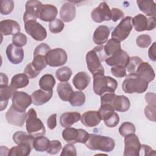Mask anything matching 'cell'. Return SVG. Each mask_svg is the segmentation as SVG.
Segmentation results:
<instances>
[{"label":"cell","mask_w":156,"mask_h":156,"mask_svg":"<svg viewBox=\"0 0 156 156\" xmlns=\"http://www.w3.org/2000/svg\"><path fill=\"white\" fill-rule=\"evenodd\" d=\"M104 46H98L86 54L87 66L90 72L93 74L97 73H104L102 62L106 58Z\"/></svg>","instance_id":"6da1fadb"},{"label":"cell","mask_w":156,"mask_h":156,"mask_svg":"<svg viewBox=\"0 0 156 156\" xmlns=\"http://www.w3.org/2000/svg\"><path fill=\"white\" fill-rule=\"evenodd\" d=\"M93 91L97 95L101 96L106 92H115L118 87V82L110 76H105L104 73L93 74Z\"/></svg>","instance_id":"7a4b0ae2"},{"label":"cell","mask_w":156,"mask_h":156,"mask_svg":"<svg viewBox=\"0 0 156 156\" xmlns=\"http://www.w3.org/2000/svg\"><path fill=\"white\" fill-rule=\"evenodd\" d=\"M85 144L90 150L110 152L115 148V141L109 136L90 133V137Z\"/></svg>","instance_id":"3957f363"},{"label":"cell","mask_w":156,"mask_h":156,"mask_svg":"<svg viewBox=\"0 0 156 156\" xmlns=\"http://www.w3.org/2000/svg\"><path fill=\"white\" fill-rule=\"evenodd\" d=\"M148 87V83L138 77L136 73H129L122 83V88L126 93H143Z\"/></svg>","instance_id":"277c9868"},{"label":"cell","mask_w":156,"mask_h":156,"mask_svg":"<svg viewBox=\"0 0 156 156\" xmlns=\"http://www.w3.org/2000/svg\"><path fill=\"white\" fill-rule=\"evenodd\" d=\"M26 128L27 133L34 137L44 135L46 129L43 122L37 118L35 110L31 108L27 113Z\"/></svg>","instance_id":"5b68a950"},{"label":"cell","mask_w":156,"mask_h":156,"mask_svg":"<svg viewBox=\"0 0 156 156\" xmlns=\"http://www.w3.org/2000/svg\"><path fill=\"white\" fill-rule=\"evenodd\" d=\"M63 139L68 143L75 144L80 143L85 144L90 137L88 133L85 130L82 129H76L74 127H66L62 133Z\"/></svg>","instance_id":"8992f818"},{"label":"cell","mask_w":156,"mask_h":156,"mask_svg":"<svg viewBox=\"0 0 156 156\" xmlns=\"http://www.w3.org/2000/svg\"><path fill=\"white\" fill-rule=\"evenodd\" d=\"M132 19V17L129 16L124 18L115 27L111 35L112 38L115 39L119 42L126 39L133 27Z\"/></svg>","instance_id":"52a82bcc"},{"label":"cell","mask_w":156,"mask_h":156,"mask_svg":"<svg viewBox=\"0 0 156 156\" xmlns=\"http://www.w3.org/2000/svg\"><path fill=\"white\" fill-rule=\"evenodd\" d=\"M46 61L48 65L51 67H58L65 65L68 60L66 51L62 48L50 49L46 55Z\"/></svg>","instance_id":"ba28073f"},{"label":"cell","mask_w":156,"mask_h":156,"mask_svg":"<svg viewBox=\"0 0 156 156\" xmlns=\"http://www.w3.org/2000/svg\"><path fill=\"white\" fill-rule=\"evenodd\" d=\"M24 29L26 33L36 41H43L47 37L46 29L37 20L24 22Z\"/></svg>","instance_id":"9c48e42d"},{"label":"cell","mask_w":156,"mask_h":156,"mask_svg":"<svg viewBox=\"0 0 156 156\" xmlns=\"http://www.w3.org/2000/svg\"><path fill=\"white\" fill-rule=\"evenodd\" d=\"M124 137V156L140 155L141 144L137 135L135 133H131Z\"/></svg>","instance_id":"30bf717a"},{"label":"cell","mask_w":156,"mask_h":156,"mask_svg":"<svg viewBox=\"0 0 156 156\" xmlns=\"http://www.w3.org/2000/svg\"><path fill=\"white\" fill-rule=\"evenodd\" d=\"M132 26L137 32H143L144 30H151L156 27L155 17H150L147 18L143 14H138L132 19Z\"/></svg>","instance_id":"8fae6325"},{"label":"cell","mask_w":156,"mask_h":156,"mask_svg":"<svg viewBox=\"0 0 156 156\" xmlns=\"http://www.w3.org/2000/svg\"><path fill=\"white\" fill-rule=\"evenodd\" d=\"M12 107L16 110L25 112L32 104L31 96L24 91H16L12 98Z\"/></svg>","instance_id":"7c38bea8"},{"label":"cell","mask_w":156,"mask_h":156,"mask_svg":"<svg viewBox=\"0 0 156 156\" xmlns=\"http://www.w3.org/2000/svg\"><path fill=\"white\" fill-rule=\"evenodd\" d=\"M93 21L101 23L103 21H108L112 20L111 10L105 2H101L99 5L94 9L91 13Z\"/></svg>","instance_id":"4fadbf2b"},{"label":"cell","mask_w":156,"mask_h":156,"mask_svg":"<svg viewBox=\"0 0 156 156\" xmlns=\"http://www.w3.org/2000/svg\"><path fill=\"white\" fill-rule=\"evenodd\" d=\"M26 118L27 113L26 112H19L15 110L12 105L10 106L5 113V119L8 123L18 127H22L24 125Z\"/></svg>","instance_id":"5bb4252c"},{"label":"cell","mask_w":156,"mask_h":156,"mask_svg":"<svg viewBox=\"0 0 156 156\" xmlns=\"http://www.w3.org/2000/svg\"><path fill=\"white\" fill-rule=\"evenodd\" d=\"M58 14L57 7L52 4H41L38 10V18L45 22L54 20Z\"/></svg>","instance_id":"9a60e30c"},{"label":"cell","mask_w":156,"mask_h":156,"mask_svg":"<svg viewBox=\"0 0 156 156\" xmlns=\"http://www.w3.org/2000/svg\"><path fill=\"white\" fill-rule=\"evenodd\" d=\"M5 52L9 61L12 64H20L23 60L24 51L21 47L11 43L7 46Z\"/></svg>","instance_id":"2e32d148"},{"label":"cell","mask_w":156,"mask_h":156,"mask_svg":"<svg viewBox=\"0 0 156 156\" xmlns=\"http://www.w3.org/2000/svg\"><path fill=\"white\" fill-rule=\"evenodd\" d=\"M129 58L130 57L126 51L120 49L112 55L107 57L104 61L107 65L111 66L121 65L126 68L129 62Z\"/></svg>","instance_id":"e0dca14e"},{"label":"cell","mask_w":156,"mask_h":156,"mask_svg":"<svg viewBox=\"0 0 156 156\" xmlns=\"http://www.w3.org/2000/svg\"><path fill=\"white\" fill-rule=\"evenodd\" d=\"M21 27L18 23L13 20H5L0 22V32L2 35L7 36L20 33Z\"/></svg>","instance_id":"ac0fdd59"},{"label":"cell","mask_w":156,"mask_h":156,"mask_svg":"<svg viewBox=\"0 0 156 156\" xmlns=\"http://www.w3.org/2000/svg\"><path fill=\"white\" fill-rule=\"evenodd\" d=\"M42 3L39 1H27L26 3V11L23 15L24 23L30 20H37L38 18V10Z\"/></svg>","instance_id":"d6986e66"},{"label":"cell","mask_w":156,"mask_h":156,"mask_svg":"<svg viewBox=\"0 0 156 156\" xmlns=\"http://www.w3.org/2000/svg\"><path fill=\"white\" fill-rule=\"evenodd\" d=\"M80 120L82 124L85 126L93 127L98 126L102 119L98 111L89 110L82 114Z\"/></svg>","instance_id":"ffe728a7"},{"label":"cell","mask_w":156,"mask_h":156,"mask_svg":"<svg viewBox=\"0 0 156 156\" xmlns=\"http://www.w3.org/2000/svg\"><path fill=\"white\" fill-rule=\"evenodd\" d=\"M59 14L63 22L69 23L72 21L76 15L75 5L70 2H65L60 8Z\"/></svg>","instance_id":"44dd1931"},{"label":"cell","mask_w":156,"mask_h":156,"mask_svg":"<svg viewBox=\"0 0 156 156\" xmlns=\"http://www.w3.org/2000/svg\"><path fill=\"white\" fill-rule=\"evenodd\" d=\"M135 73L142 79L146 81L148 83L155 78V73L151 65L147 62H142L138 67Z\"/></svg>","instance_id":"7402d4cb"},{"label":"cell","mask_w":156,"mask_h":156,"mask_svg":"<svg viewBox=\"0 0 156 156\" xmlns=\"http://www.w3.org/2000/svg\"><path fill=\"white\" fill-rule=\"evenodd\" d=\"M53 94V91H45L42 89L37 90L34 91L31 96L32 102L35 105H42L47 103L51 99Z\"/></svg>","instance_id":"603a6c76"},{"label":"cell","mask_w":156,"mask_h":156,"mask_svg":"<svg viewBox=\"0 0 156 156\" xmlns=\"http://www.w3.org/2000/svg\"><path fill=\"white\" fill-rule=\"evenodd\" d=\"M109 35V27L105 25H100L94 32L93 40L95 44L98 46H101L107 41Z\"/></svg>","instance_id":"cb8c5ba5"},{"label":"cell","mask_w":156,"mask_h":156,"mask_svg":"<svg viewBox=\"0 0 156 156\" xmlns=\"http://www.w3.org/2000/svg\"><path fill=\"white\" fill-rule=\"evenodd\" d=\"M16 90L13 88L10 85H0V110L2 111L6 108L9 99L12 98Z\"/></svg>","instance_id":"d4e9b609"},{"label":"cell","mask_w":156,"mask_h":156,"mask_svg":"<svg viewBox=\"0 0 156 156\" xmlns=\"http://www.w3.org/2000/svg\"><path fill=\"white\" fill-rule=\"evenodd\" d=\"M81 118V115L77 112H69L62 114L60 117V125L65 128L69 127L74 123L78 122Z\"/></svg>","instance_id":"484cf974"},{"label":"cell","mask_w":156,"mask_h":156,"mask_svg":"<svg viewBox=\"0 0 156 156\" xmlns=\"http://www.w3.org/2000/svg\"><path fill=\"white\" fill-rule=\"evenodd\" d=\"M90 77L84 71L77 73L74 76L73 79V83L75 88L80 91L85 90L90 84Z\"/></svg>","instance_id":"4316f807"},{"label":"cell","mask_w":156,"mask_h":156,"mask_svg":"<svg viewBox=\"0 0 156 156\" xmlns=\"http://www.w3.org/2000/svg\"><path fill=\"white\" fill-rule=\"evenodd\" d=\"M136 3L140 10L146 16L155 17L156 5L154 1L152 0H137Z\"/></svg>","instance_id":"83f0119b"},{"label":"cell","mask_w":156,"mask_h":156,"mask_svg":"<svg viewBox=\"0 0 156 156\" xmlns=\"http://www.w3.org/2000/svg\"><path fill=\"white\" fill-rule=\"evenodd\" d=\"M113 106L115 110L125 112L129 109L130 102L128 98L124 95H116L113 101Z\"/></svg>","instance_id":"f1b7e54d"},{"label":"cell","mask_w":156,"mask_h":156,"mask_svg":"<svg viewBox=\"0 0 156 156\" xmlns=\"http://www.w3.org/2000/svg\"><path fill=\"white\" fill-rule=\"evenodd\" d=\"M13 140L16 144H27L33 148V143L35 137L23 131H17L15 132L12 136Z\"/></svg>","instance_id":"f546056e"},{"label":"cell","mask_w":156,"mask_h":156,"mask_svg":"<svg viewBox=\"0 0 156 156\" xmlns=\"http://www.w3.org/2000/svg\"><path fill=\"white\" fill-rule=\"evenodd\" d=\"M57 94L63 101H69V98L73 92V88L68 82H60L58 84L57 87Z\"/></svg>","instance_id":"4dcf8cb0"},{"label":"cell","mask_w":156,"mask_h":156,"mask_svg":"<svg viewBox=\"0 0 156 156\" xmlns=\"http://www.w3.org/2000/svg\"><path fill=\"white\" fill-rule=\"evenodd\" d=\"M29 83V77L24 74H17L13 76L11 79L10 86L15 90L24 88Z\"/></svg>","instance_id":"1f68e13d"},{"label":"cell","mask_w":156,"mask_h":156,"mask_svg":"<svg viewBox=\"0 0 156 156\" xmlns=\"http://www.w3.org/2000/svg\"><path fill=\"white\" fill-rule=\"evenodd\" d=\"M32 147L27 144H20L12 147L9 152V156H27L30 154Z\"/></svg>","instance_id":"d6a6232c"},{"label":"cell","mask_w":156,"mask_h":156,"mask_svg":"<svg viewBox=\"0 0 156 156\" xmlns=\"http://www.w3.org/2000/svg\"><path fill=\"white\" fill-rule=\"evenodd\" d=\"M50 142L51 141L46 136H44V135L35 137L33 143V148H34L36 151L40 152L47 151Z\"/></svg>","instance_id":"836d02e7"},{"label":"cell","mask_w":156,"mask_h":156,"mask_svg":"<svg viewBox=\"0 0 156 156\" xmlns=\"http://www.w3.org/2000/svg\"><path fill=\"white\" fill-rule=\"evenodd\" d=\"M38 83L41 89L45 91H49L52 90L55 86V80L52 74H46L41 77Z\"/></svg>","instance_id":"e575fe53"},{"label":"cell","mask_w":156,"mask_h":156,"mask_svg":"<svg viewBox=\"0 0 156 156\" xmlns=\"http://www.w3.org/2000/svg\"><path fill=\"white\" fill-rule=\"evenodd\" d=\"M120 49H121L120 42L113 38L110 39L104 46V51L107 57L112 55Z\"/></svg>","instance_id":"d590c367"},{"label":"cell","mask_w":156,"mask_h":156,"mask_svg":"<svg viewBox=\"0 0 156 156\" xmlns=\"http://www.w3.org/2000/svg\"><path fill=\"white\" fill-rule=\"evenodd\" d=\"M69 102L73 107H80L85 104V95L81 91H73L70 96Z\"/></svg>","instance_id":"8d00e7d4"},{"label":"cell","mask_w":156,"mask_h":156,"mask_svg":"<svg viewBox=\"0 0 156 156\" xmlns=\"http://www.w3.org/2000/svg\"><path fill=\"white\" fill-rule=\"evenodd\" d=\"M72 75V71L68 66H63L57 69L55 77L58 80L65 82L69 80Z\"/></svg>","instance_id":"74e56055"},{"label":"cell","mask_w":156,"mask_h":156,"mask_svg":"<svg viewBox=\"0 0 156 156\" xmlns=\"http://www.w3.org/2000/svg\"><path fill=\"white\" fill-rule=\"evenodd\" d=\"M143 62L141 58L138 56H133L130 57L129 62L126 66V69H127L129 73H135L139 65Z\"/></svg>","instance_id":"f35d334b"},{"label":"cell","mask_w":156,"mask_h":156,"mask_svg":"<svg viewBox=\"0 0 156 156\" xmlns=\"http://www.w3.org/2000/svg\"><path fill=\"white\" fill-rule=\"evenodd\" d=\"M45 57L46 55L40 54L34 55V58L32 63L37 70L41 71V70L44 69L48 65L46 63Z\"/></svg>","instance_id":"ab89813d"},{"label":"cell","mask_w":156,"mask_h":156,"mask_svg":"<svg viewBox=\"0 0 156 156\" xmlns=\"http://www.w3.org/2000/svg\"><path fill=\"white\" fill-rule=\"evenodd\" d=\"M119 133L122 136H126L131 133H135L136 129L135 126L130 122H124L119 128Z\"/></svg>","instance_id":"60d3db41"},{"label":"cell","mask_w":156,"mask_h":156,"mask_svg":"<svg viewBox=\"0 0 156 156\" xmlns=\"http://www.w3.org/2000/svg\"><path fill=\"white\" fill-rule=\"evenodd\" d=\"M65 27L64 23L58 18H55L49 24V29L53 34H58L61 32Z\"/></svg>","instance_id":"b9f144b4"},{"label":"cell","mask_w":156,"mask_h":156,"mask_svg":"<svg viewBox=\"0 0 156 156\" xmlns=\"http://www.w3.org/2000/svg\"><path fill=\"white\" fill-rule=\"evenodd\" d=\"M14 8V2L12 0H1L0 12L2 15H7L11 13Z\"/></svg>","instance_id":"7bdbcfd3"},{"label":"cell","mask_w":156,"mask_h":156,"mask_svg":"<svg viewBox=\"0 0 156 156\" xmlns=\"http://www.w3.org/2000/svg\"><path fill=\"white\" fill-rule=\"evenodd\" d=\"M152 42L151 37L147 34L139 35L136 40V44L141 48H146L150 46Z\"/></svg>","instance_id":"ee69618b"},{"label":"cell","mask_w":156,"mask_h":156,"mask_svg":"<svg viewBox=\"0 0 156 156\" xmlns=\"http://www.w3.org/2000/svg\"><path fill=\"white\" fill-rule=\"evenodd\" d=\"M27 41V37L23 33L20 32L13 35L12 43L17 46L23 47L26 44Z\"/></svg>","instance_id":"f6af8a7d"},{"label":"cell","mask_w":156,"mask_h":156,"mask_svg":"<svg viewBox=\"0 0 156 156\" xmlns=\"http://www.w3.org/2000/svg\"><path fill=\"white\" fill-rule=\"evenodd\" d=\"M62 143L58 140H52L50 142L49 146L47 150V153L52 155L57 154L62 149Z\"/></svg>","instance_id":"bcb514c9"},{"label":"cell","mask_w":156,"mask_h":156,"mask_svg":"<svg viewBox=\"0 0 156 156\" xmlns=\"http://www.w3.org/2000/svg\"><path fill=\"white\" fill-rule=\"evenodd\" d=\"M105 124L108 127H116L119 121V117L117 113L113 112L110 116L104 120Z\"/></svg>","instance_id":"7dc6e473"},{"label":"cell","mask_w":156,"mask_h":156,"mask_svg":"<svg viewBox=\"0 0 156 156\" xmlns=\"http://www.w3.org/2000/svg\"><path fill=\"white\" fill-rule=\"evenodd\" d=\"M24 73L29 79H34L40 74V71L37 70L32 63H29L26 66L24 69Z\"/></svg>","instance_id":"c3c4849f"},{"label":"cell","mask_w":156,"mask_h":156,"mask_svg":"<svg viewBox=\"0 0 156 156\" xmlns=\"http://www.w3.org/2000/svg\"><path fill=\"white\" fill-rule=\"evenodd\" d=\"M112 74L116 77L122 78L126 77V68L121 65L114 66L111 68Z\"/></svg>","instance_id":"681fc988"},{"label":"cell","mask_w":156,"mask_h":156,"mask_svg":"<svg viewBox=\"0 0 156 156\" xmlns=\"http://www.w3.org/2000/svg\"><path fill=\"white\" fill-rule=\"evenodd\" d=\"M60 155L61 156H68V155L76 156L77 151L74 144L68 143L65 145L60 154Z\"/></svg>","instance_id":"f907efd6"},{"label":"cell","mask_w":156,"mask_h":156,"mask_svg":"<svg viewBox=\"0 0 156 156\" xmlns=\"http://www.w3.org/2000/svg\"><path fill=\"white\" fill-rule=\"evenodd\" d=\"M156 105H152L148 104L145 107L144 115L146 118L153 122L155 121V112H156Z\"/></svg>","instance_id":"816d5d0a"},{"label":"cell","mask_w":156,"mask_h":156,"mask_svg":"<svg viewBox=\"0 0 156 156\" xmlns=\"http://www.w3.org/2000/svg\"><path fill=\"white\" fill-rule=\"evenodd\" d=\"M50 49H51V48L49 45H48L46 43H42L35 48L34 52V55L40 54V55H46L47 52Z\"/></svg>","instance_id":"f5cc1de1"},{"label":"cell","mask_w":156,"mask_h":156,"mask_svg":"<svg viewBox=\"0 0 156 156\" xmlns=\"http://www.w3.org/2000/svg\"><path fill=\"white\" fill-rule=\"evenodd\" d=\"M111 16L113 21L116 22L120 19H123L124 14V12L118 8H112L111 9Z\"/></svg>","instance_id":"db71d44e"},{"label":"cell","mask_w":156,"mask_h":156,"mask_svg":"<svg viewBox=\"0 0 156 156\" xmlns=\"http://www.w3.org/2000/svg\"><path fill=\"white\" fill-rule=\"evenodd\" d=\"M47 126L51 130H53L57 126V114L54 113L51 115L47 120Z\"/></svg>","instance_id":"11a10c76"},{"label":"cell","mask_w":156,"mask_h":156,"mask_svg":"<svg viewBox=\"0 0 156 156\" xmlns=\"http://www.w3.org/2000/svg\"><path fill=\"white\" fill-rule=\"evenodd\" d=\"M155 98H156V95L154 93L148 92L145 95V100L147 102V104L149 105H156Z\"/></svg>","instance_id":"9f6ffc18"},{"label":"cell","mask_w":156,"mask_h":156,"mask_svg":"<svg viewBox=\"0 0 156 156\" xmlns=\"http://www.w3.org/2000/svg\"><path fill=\"white\" fill-rule=\"evenodd\" d=\"M140 151H143L144 155H155V151L146 144H141Z\"/></svg>","instance_id":"6f0895ef"},{"label":"cell","mask_w":156,"mask_h":156,"mask_svg":"<svg viewBox=\"0 0 156 156\" xmlns=\"http://www.w3.org/2000/svg\"><path fill=\"white\" fill-rule=\"evenodd\" d=\"M155 49H156V43L154 42L151 46L149 48L148 50V55L149 58L155 62L156 60V54H155Z\"/></svg>","instance_id":"680465c9"},{"label":"cell","mask_w":156,"mask_h":156,"mask_svg":"<svg viewBox=\"0 0 156 156\" xmlns=\"http://www.w3.org/2000/svg\"><path fill=\"white\" fill-rule=\"evenodd\" d=\"M9 83V79L7 75L3 73H1V85H7Z\"/></svg>","instance_id":"91938a15"}]
</instances>
